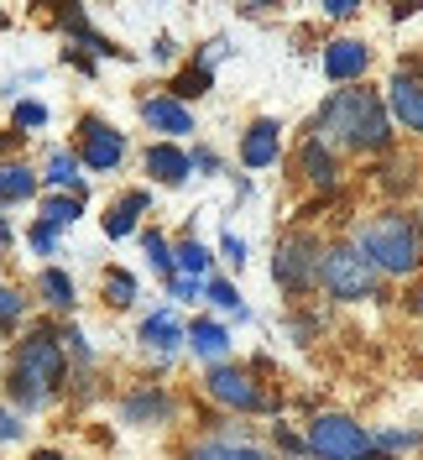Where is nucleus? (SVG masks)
<instances>
[{
	"mask_svg": "<svg viewBox=\"0 0 423 460\" xmlns=\"http://www.w3.org/2000/svg\"><path fill=\"white\" fill-rule=\"evenodd\" d=\"M319 131L324 137H335V142L356 146V152H376V146H387V115H382V100L366 94V89H339L335 100L324 105L319 115Z\"/></svg>",
	"mask_w": 423,
	"mask_h": 460,
	"instance_id": "1",
	"label": "nucleus"
},
{
	"mask_svg": "<svg viewBox=\"0 0 423 460\" xmlns=\"http://www.w3.org/2000/svg\"><path fill=\"white\" fill-rule=\"evenodd\" d=\"M57 382H63V345H57V335L37 330V335H27V341L16 345L11 398L22 402V408H37V402H48L57 393Z\"/></svg>",
	"mask_w": 423,
	"mask_h": 460,
	"instance_id": "2",
	"label": "nucleus"
},
{
	"mask_svg": "<svg viewBox=\"0 0 423 460\" xmlns=\"http://www.w3.org/2000/svg\"><path fill=\"white\" fill-rule=\"evenodd\" d=\"M361 257H366L376 272H413L423 261L413 220H402V215H376V220L361 230Z\"/></svg>",
	"mask_w": 423,
	"mask_h": 460,
	"instance_id": "3",
	"label": "nucleus"
},
{
	"mask_svg": "<svg viewBox=\"0 0 423 460\" xmlns=\"http://www.w3.org/2000/svg\"><path fill=\"white\" fill-rule=\"evenodd\" d=\"M319 278H324V288H330L335 298H371V293H376V267L361 257V246H335V252H324Z\"/></svg>",
	"mask_w": 423,
	"mask_h": 460,
	"instance_id": "4",
	"label": "nucleus"
},
{
	"mask_svg": "<svg viewBox=\"0 0 423 460\" xmlns=\"http://www.w3.org/2000/svg\"><path fill=\"white\" fill-rule=\"evenodd\" d=\"M309 445L319 456H335V460H366L371 456V434L356 424V419H345V413H324V419H313L309 424Z\"/></svg>",
	"mask_w": 423,
	"mask_h": 460,
	"instance_id": "5",
	"label": "nucleus"
},
{
	"mask_svg": "<svg viewBox=\"0 0 423 460\" xmlns=\"http://www.w3.org/2000/svg\"><path fill=\"white\" fill-rule=\"evenodd\" d=\"M272 278L293 293H304L309 283H319V246L313 241H287L272 261Z\"/></svg>",
	"mask_w": 423,
	"mask_h": 460,
	"instance_id": "6",
	"label": "nucleus"
},
{
	"mask_svg": "<svg viewBox=\"0 0 423 460\" xmlns=\"http://www.w3.org/2000/svg\"><path fill=\"white\" fill-rule=\"evenodd\" d=\"M209 398L230 402V408H261L256 382L246 372H235V367H215V372H209Z\"/></svg>",
	"mask_w": 423,
	"mask_h": 460,
	"instance_id": "7",
	"label": "nucleus"
},
{
	"mask_svg": "<svg viewBox=\"0 0 423 460\" xmlns=\"http://www.w3.org/2000/svg\"><path fill=\"white\" fill-rule=\"evenodd\" d=\"M126 157V142H120V131H110L105 120H84V163L89 168H115Z\"/></svg>",
	"mask_w": 423,
	"mask_h": 460,
	"instance_id": "8",
	"label": "nucleus"
},
{
	"mask_svg": "<svg viewBox=\"0 0 423 460\" xmlns=\"http://www.w3.org/2000/svg\"><path fill=\"white\" fill-rule=\"evenodd\" d=\"M366 42H356V37H339L330 42V53H324V74L330 79H361L366 74Z\"/></svg>",
	"mask_w": 423,
	"mask_h": 460,
	"instance_id": "9",
	"label": "nucleus"
},
{
	"mask_svg": "<svg viewBox=\"0 0 423 460\" xmlns=\"http://www.w3.org/2000/svg\"><path fill=\"white\" fill-rule=\"evenodd\" d=\"M387 89H392L387 100H392V115L402 120V131H423V89H419V79H402V74H397Z\"/></svg>",
	"mask_w": 423,
	"mask_h": 460,
	"instance_id": "10",
	"label": "nucleus"
},
{
	"mask_svg": "<svg viewBox=\"0 0 423 460\" xmlns=\"http://www.w3.org/2000/svg\"><path fill=\"white\" fill-rule=\"evenodd\" d=\"M241 157H246V168L278 163V126L272 120H256L251 131H246V142H241Z\"/></svg>",
	"mask_w": 423,
	"mask_h": 460,
	"instance_id": "11",
	"label": "nucleus"
},
{
	"mask_svg": "<svg viewBox=\"0 0 423 460\" xmlns=\"http://www.w3.org/2000/svg\"><path fill=\"white\" fill-rule=\"evenodd\" d=\"M141 115H146V126H157V131H168V137L194 131V120H189V111H183L178 100H146V105H141Z\"/></svg>",
	"mask_w": 423,
	"mask_h": 460,
	"instance_id": "12",
	"label": "nucleus"
},
{
	"mask_svg": "<svg viewBox=\"0 0 423 460\" xmlns=\"http://www.w3.org/2000/svg\"><path fill=\"white\" fill-rule=\"evenodd\" d=\"M146 172H152V178H163V183H183V178H189V157H183V152H178V146H152V152H146Z\"/></svg>",
	"mask_w": 423,
	"mask_h": 460,
	"instance_id": "13",
	"label": "nucleus"
},
{
	"mask_svg": "<svg viewBox=\"0 0 423 460\" xmlns=\"http://www.w3.org/2000/svg\"><path fill=\"white\" fill-rule=\"evenodd\" d=\"M141 341L157 345V350H172V345L183 341V324H178L172 314H152L146 324H141Z\"/></svg>",
	"mask_w": 423,
	"mask_h": 460,
	"instance_id": "14",
	"label": "nucleus"
},
{
	"mask_svg": "<svg viewBox=\"0 0 423 460\" xmlns=\"http://www.w3.org/2000/svg\"><path fill=\"white\" fill-rule=\"evenodd\" d=\"M31 189H37L31 168H22V163H0V199H31Z\"/></svg>",
	"mask_w": 423,
	"mask_h": 460,
	"instance_id": "15",
	"label": "nucleus"
},
{
	"mask_svg": "<svg viewBox=\"0 0 423 460\" xmlns=\"http://www.w3.org/2000/svg\"><path fill=\"white\" fill-rule=\"evenodd\" d=\"M183 341H194V350L198 356H225V330H220V324H209V319H198L194 330H189V335H183Z\"/></svg>",
	"mask_w": 423,
	"mask_h": 460,
	"instance_id": "16",
	"label": "nucleus"
},
{
	"mask_svg": "<svg viewBox=\"0 0 423 460\" xmlns=\"http://www.w3.org/2000/svg\"><path fill=\"white\" fill-rule=\"evenodd\" d=\"M141 194H131V199L120 204V209H115V215H105V235H110V241H120V235H131V226H137V215H141Z\"/></svg>",
	"mask_w": 423,
	"mask_h": 460,
	"instance_id": "17",
	"label": "nucleus"
},
{
	"mask_svg": "<svg viewBox=\"0 0 423 460\" xmlns=\"http://www.w3.org/2000/svg\"><path fill=\"white\" fill-rule=\"evenodd\" d=\"M189 460H261L251 445H225V439H215V445H198Z\"/></svg>",
	"mask_w": 423,
	"mask_h": 460,
	"instance_id": "18",
	"label": "nucleus"
},
{
	"mask_svg": "<svg viewBox=\"0 0 423 460\" xmlns=\"http://www.w3.org/2000/svg\"><path fill=\"white\" fill-rule=\"evenodd\" d=\"M48 183L74 189V183H79V157H74V152H53V163H48Z\"/></svg>",
	"mask_w": 423,
	"mask_h": 460,
	"instance_id": "19",
	"label": "nucleus"
},
{
	"mask_svg": "<svg viewBox=\"0 0 423 460\" xmlns=\"http://www.w3.org/2000/svg\"><path fill=\"white\" fill-rule=\"evenodd\" d=\"M172 261H178V267H183L189 278H204V272H209V252H204L198 241H183V246L172 252Z\"/></svg>",
	"mask_w": 423,
	"mask_h": 460,
	"instance_id": "20",
	"label": "nucleus"
},
{
	"mask_svg": "<svg viewBox=\"0 0 423 460\" xmlns=\"http://www.w3.org/2000/svg\"><path fill=\"white\" fill-rule=\"evenodd\" d=\"M42 293H48V304H57V309H68V304H74V283H68L57 267L42 272Z\"/></svg>",
	"mask_w": 423,
	"mask_h": 460,
	"instance_id": "21",
	"label": "nucleus"
},
{
	"mask_svg": "<svg viewBox=\"0 0 423 460\" xmlns=\"http://www.w3.org/2000/svg\"><path fill=\"white\" fill-rule=\"evenodd\" d=\"M79 220V199H48L42 204V226H74Z\"/></svg>",
	"mask_w": 423,
	"mask_h": 460,
	"instance_id": "22",
	"label": "nucleus"
},
{
	"mask_svg": "<svg viewBox=\"0 0 423 460\" xmlns=\"http://www.w3.org/2000/svg\"><path fill=\"white\" fill-rule=\"evenodd\" d=\"M204 89H209V68H183L178 84H172V94H178V100H198Z\"/></svg>",
	"mask_w": 423,
	"mask_h": 460,
	"instance_id": "23",
	"label": "nucleus"
},
{
	"mask_svg": "<svg viewBox=\"0 0 423 460\" xmlns=\"http://www.w3.org/2000/svg\"><path fill=\"white\" fill-rule=\"evenodd\" d=\"M304 168H309V178H319V183H330V178H335V163H330V152H324L319 142L304 146Z\"/></svg>",
	"mask_w": 423,
	"mask_h": 460,
	"instance_id": "24",
	"label": "nucleus"
},
{
	"mask_svg": "<svg viewBox=\"0 0 423 460\" xmlns=\"http://www.w3.org/2000/svg\"><path fill=\"white\" fill-rule=\"evenodd\" d=\"M105 293H110V304L126 309V304H137V278H131V272H110V278H105Z\"/></svg>",
	"mask_w": 423,
	"mask_h": 460,
	"instance_id": "25",
	"label": "nucleus"
},
{
	"mask_svg": "<svg viewBox=\"0 0 423 460\" xmlns=\"http://www.w3.org/2000/svg\"><path fill=\"white\" fill-rule=\"evenodd\" d=\"M146 257H152L157 272H172V252H168V241H163L157 230H146Z\"/></svg>",
	"mask_w": 423,
	"mask_h": 460,
	"instance_id": "26",
	"label": "nucleus"
},
{
	"mask_svg": "<svg viewBox=\"0 0 423 460\" xmlns=\"http://www.w3.org/2000/svg\"><path fill=\"white\" fill-rule=\"evenodd\" d=\"M204 293H209V298H215L220 309H235V314H241V293H235L230 283H220V278H209V283H204Z\"/></svg>",
	"mask_w": 423,
	"mask_h": 460,
	"instance_id": "27",
	"label": "nucleus"
},
{
	"mask_svg": "<svg viewBox=\"0 0 423 460\" xmlns=\"http://www.w3.org/2000/svg\"><path fill=\"white\" fill-rule=\"evenodd\" d=\"M126 413H131V419H146V413H157V419H163V413H168V398H152V393H141V398L126 402Z\"/></svg>",
	"mask_w": 423,
	"mask_h": 460,
	"instance_id": "28",
	"label": "nucleus"
},
{
	"mask_svg": "<svg viewBox=\"0 0 423 460\" xmlns=\"http://www.w3.org/2000/svg\"><path fill=\"white\" fill-rule=\"evenodd\" d=\"M16 314H22V293L16 288H0V324H11Z\"/></svg>",
	"mask_w": 423,
	"mask_h": 460,
	"instance_id": "29",
	"label": "nucleus"
},
{
	"mask_svg": "<svg viewBox=\"0 0 423 460\" xmlns=\"http://www.w3.org/2000/svg\"><path fill=\"white\" fill-rule=\"evenodd\" d=\"M42 120H48V111H42L37 100H22V105H16V126H42Z\"/></svg>",
	"mask_w": 423,
	"mask_h": 460,
	"instance_id": "30",
	"label": "nucleus"
},
{
	"mask_svg": "<svg viewBox=\"0 0 423 460\" xmlns=\"http://www.w3.org/2000/svg\"><path fill=\"white\" fill-rule=\"evenodd\" d=\"M31 246H37V252H53V246H57V230L53 226H37V230H31Z\"/></svg>",
	"mask_w": 423,
	"mask_h": 460,
	"instance_id": "31",
	"label": "nucleus"
},
{
	"mask_svg": "<svg viewBox=\"0 0 423 460\" xmlns=\"http://www.w3.org/2000/svg\"><path fill=\"white\" fill-rule=\"evenodd\" d=\"M220 252L241 267V261H246V241H241V235H225V241H220Z\"/></svg>",
	"mask_w": 423,
	"mask_h": 460,
	"instance_id": "32",
	"label": "nucleus"
},
{
	"mask_svg": "<svg viewBox=\"0 0 423 460\" xmlns=\"http://www.w3.org/2000/svg\"><path fill=\"white\" fill-rule=\"evenodd\" d=\"M16 434H22V424H16V419H11V413H5V408H0V445H11V439H16Z\"/></svg>",
	"mask_w": 423,
	"mask_h": 460,
	"instance_id": "33",
	"label": "nucleus"
},
{
	"mask_svg": "<svg viewBox=\"0 0 423 460\" xmlns=\"http://www.w3.org/2000/svg\"><path fill=\"white\" fill-rule=\"evenodd\" d=\"M172 293H178V298H198V278H178Z\"/></svg>",
	"mask_w": 423,
	"mask_h": 460,
	"instance_id": "34",
	"label": "nucleus"
},
{
	"mask_svg": "<svg viewBox=\"0 0 423 460\" xmlns=\"http://www.w3.org/2000/svg\"><path fill=\"white\" fill-rule=\"evenodd\" d=\"M324 11H330V16H350V11H356V0H324Z\"/></svg>",
	"mask_w": 423,
	"mask_h": 460,
	"instance_id": "35",
	"label": "nucleus"
},
{
	"mask_svg": "<svg viewBox=\"0 0 423 460\" xmlns=\"http://www.w3.org/2000/svg\"><path fill=\"white\" fill-rule=\"evenodd\" d=\"M31 460H63V456H57V450H37Z\"/></svg>",
	"mask_w": 423,
	"mask_h": 460,
	"instance_id": "36",
	"label": "nucleus"
},
{
	"mask_svg": "<svg viewBox=\"0 0 423 460\" xmlns=\"http://www.w3.org/2000/svg\"><path fill=\"white\" fill-rule=\"evenodd\" d=\"M5 241H11V226H5V220H0V246H5Z\"/></svg>",
	"mask_w": 423,
	"mask_h": 460,
	"instance_id": "37",
	"label": "nucleus"
},
{
	"mask_svg": "<svg viewBox=\"0 0 423 460\" xmlns=\"http://www.w3.org/2000/svg\"><path fill=\"white\" fill-rule=\"evenodd\" d=\"M16 137H22V131H11V137H0V146H11V142H16Z\"/></svg>",
	"mask_w": 423,
	"mask_h": 460,
	"instance_id": "38",
	"label": "nucleus"
},
{
	"mask_svg": "<svg viewBox=\"0 0 423 460\" xmlns=\"http://www.w3.org/2000/svg\"><path fill=\"white\" fill-rule=\"evenodd\" d=\"M419 309H423V293H419Z\"/></svg>",
	"mask_w": 423,
	"mask_h": 460,
	"instance_id": "39",
	"label": "nucleus"
}]
</instances>
